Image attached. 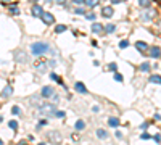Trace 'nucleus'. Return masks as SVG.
Instances as JSON below:
<instances>
[{
	"instance_id": "obj_12",
	"label": "nucleus",
	"mask_w": 161,
	"mask_h": 145,
	"mask_svg": "<svg viewBox=\"0 0 161 145\" xmlns=\"http://www.w3.org/2000/svg\"><path fill=\"white\" fill-rule=\"evenodd\" d=\"M102 31H103V26H102V24H98V23H94V26H92V32L100 34Z\"/></svg>"
},
{
	"instance_id": "obj_33",
	"label": "nucleus",
	"mask_w": 161,
	"mask_h": 145,
	"mask_svg": "<svg viewBox=\"0 0 161 145\" xmlns=\"http://www.w3.org/2000/svg\"><path fill=\"white\" fill-rule=\"evenodd\" d=\"M76 15H84V8H76Z\"/></svg>"
},
{
	"instance_id": "obj_40",
	"label": "nucleus",
	"mask_w": 161,
	"mask_h": 145,
	"mask_svg": "<svg viewBox=\"0 0 161 145\" xmlns=\"http://www.w3.org/2000/svg\"><path fill=\"white\" fill-rule=\"evenodd\" d=\"M2 144H3V142H2V139H0V145H2Z\"/></svg>"
},
{
	"instance_id": "obj_8",
	"label": "nucleus",
	"mask_w": 161,
	"mask_h": 145,
	"mask_svg": "<svg viewBox=\"0 0 161 145\" xmlns=\"http://www.w3.org/2000/svg\"><path fill=\"white\" fill-rule=\"evenodd\" d=\"M148 55H150V57H153V58H160L161 57V48L160 47H152Z\"/></svg>"
},
{
	"instance_id": "obj_27",
	"label": "nucleus",
	"mask_w": 161,
	"mask_h": 145,
	"mask_svg": "<svg viewBox=\"0 0 161 145\" xmlns=\"http://www.w3.org/2000/svg\"><path fill=\"white\" fill-rule=\"evenodd\" d=\"M10 11L13 13V15H19V10H18V6H10Z\"/></svg>"
},
{
	"instance_id": "obj_5",
	"label": "nucleus",
	"mask_w": 161,
	"mask_h": 145,
	"mask_svg": "<svg viewBox=\"0 0 161 145\" xmlns=\"http://www.w3.org/2000/svg\"><path fill=\"white\" fill-rule=\"evenodd\" d=\"M40 95L44 97V98H49V97H52V95H55V90L50 85H45V87H42V92H40Z\"/></svg>"
},
{
	"instance_id": "obj_35",
	"label": "nucleus",
	"mask_w": 161,
	"mask_h": 145,
	"mask_svg": "<svg viewBox=\"0 0 161 145\" xmlns=\"http://www.w3.org/2000/svg\"><path fill=\"white\" fill-rule=\"evenodd\" d=\"M142 139H143V140H147V139H150V136H148L147 132H143V134H142Z\"/></svg>"
},
{
	"instance_id": "obj_31",
	"label": "nucleus",
	"mask_w": 161,
	"mask_h": 145,
	"mask_svg": "<svg viewBox=\"0 0 161 145\" xmlns=\"http://www.w3.org/2000/svg\"><path fill=\"white\" fill-rule=\"evenodd\" d=\"M55 116H57V118H63L64 111H55Z\"/></svg>"
},
{
	"instance_id": "obj_16",
	"label": "nucleus",
	"mask_w": 161,
	"mask_h": 145,
	"mask_svg": "<svg viewBox=\"0 0 161 145\" xmlns=\"http://www.w3.org/2000/svg\"><path fill=\"white\" fill-rule=\"evenodd\" d=\"M135 47H137V50H140V52H145L147 48H148L145 42H137V44H135Z\"/></svg>"
},
{
	"instance_id": "obj_10",
	"label": "nucleus",
	"mask_w": 161,
	"mask_h": 145,
	"mask_svg": "<svg viewBox=\"0 0 161 145\" xmlns=\"http://www.w3.org/2000/svg\"><path fill=\"white\" fill-rule=\"evenodd\" d=\"M11 94H13V87H11V85H6V87L2 90V97H3V98H8Z\"/></svg>"
},
{
	"instance_id": "obj_6",
	"label": "nucleus",
	"mask_w": 161,
	"mask_h": 145,
	"mask_svg": "<svg viewBox=\"0 0 161 145\" xmlns=\"http://www.w3.org/2000/svg\"><path fill=\"white\" fill-rule=\"evenodd\" d=\"M31 13H32L36 18H40L42 16V13H44V8L40 5H32V8H31Z\"/></svg>"
},
{
	"instance_id": "obj_2",
	"label": "nucleus",
	"mask_w": 161,
	"mask_h": 145,
	"mask_svg": "<svg viewBox=\"0 0 161 145\" xmlns=\"http://www.w3.org/2000/svg\"><path fill=\"white\" fill-rule=\"evenodd\" d=\"M55 111H57V105H53V103H45L39 108V113H42V115H55Z\"/></svg>"
},
{
	"instance_id": "obj_38",
	"label": "nucleus",
	"mask_w": 161,
	"mask_h": 145,
	"mask_svg": "<svg viewBox=\"0 0 161 145\" xmlns=\"http://www.w3.org/2000/svg\"><path fill=\"white\" fill-rule=\"evenodd\" d=\"M111 2H113V3H119L121 0H111Z\"/></svg>"
},
{
	"instance_id": "obj_34",
	"label": "nucleus",
	"mask_w": 161,
	"mask_h": 145,
	"mask_svg": "<svg viewBox=\"0 0 161 145\" xmlns=\"http://www.w3.org/2000/svg\"><path fill=\"white\" fill-rule=\"evenodd\" d=\"M73 2H74V3H76V5H82V3H84V2H85V0H73Z\"/></svg>"
},
{
	"instance_id": "obj_4",
	"label": "nucleus",
	"mask_w": 161,
	"mask_h": 145,
	"mask_svg": "<svg viewBox=\"0 0 161 145\" xmlns=\"http://www.w3.org/2000/svg\"><path fill=\"white\" fill-rule=\"evenodd\" d=\"M40 18H42V21L45 23V24H49V26H50V24H53V23H55V18H53V15H52V13H47V11H44Z\"/></svg>"
},
{
	"instance_id": "obj_21",
	"label": "nucleus",
	"mask_w": 161,
	"mask_h": 145,
	"mask_svg": "<svg viewBox=\"0 0 161 145\" xmlns=\"http://www.w3.org/2000/svg\"><path fill=\"white\" fill-rule=\"evenodd\" d=\"M84 127H85V123H84V121H76V129L77 131H82V129H84Z\"/></svg>"
},
{
	"instance_id": "obj_3",
	"label": "nucleus",
	"mask_w": 161,
	"mask_h": 145,
	"mask_svg": "<svg viewBox=\"0 0 161 145\" xmlns=\"http://www.w3.org/2000/svg\"><path fill=\"white\" fill-rule=\"evenodd\" d=\"M15 60L19 61V63H27V61H29V57H27L23 50H16L15 52Z\"/></svg>"
},
{
	"instance_id": "obj_39",
	"label": "nucleus",
	"mask_w": 161,
	"mask_h": 145,
	"mask_svg": "<svg viewBox=\"0 0 161 145\" xmlns=\"http://www.w3.org/2000/svg\"><path fill=\"white\" fill-rule=\"evenodd\" d=\"M29 2H39V0H29Z\"/></svg>"
},
{
	"instance_id": "obj_14",
	"label": "nucleus",
	"mask_w": 161,
	"mask_h": 145,
	"mask_svg": "<svg viewBox=\"0 0 161 145\" xmlns=\"http://www.w3.org/2000/svg\"><path fill=\"white\" fill-rule=\"evenodd\" d=\"M98 2H100V0H85V5L89 6V8H95V6L98 5Z\"/></svg>"
},
{
	"instance_id": "obj_26",
	"label": "nucleus",
	"mask_w": 161,
	"mask_h": 145,
	"mask_svg": "<svg viewBox=\"0 0 161 145\" xmlns=\"http://www.w3.org/2000/svg\"><path fill=\"white\" fill-rule=\"evenodd\" d=\"M114 79H116V81H118V82H122V81H124V78H122V74H119V72H114Z\"/></svg>"
},
{
	"instance_id": "obj_36",
	"label": "nucleus",
	"mask_w": 161,
	"mask_h": 145,
	"mask_svg": "<svg viewBox=\"0 0 161 145\" xmlns=\"http://www.w3.org/2000/svg\"><path fill=\"white\" fill-rule=\"evenodd\" d=\"M153 140H155V142H161V137L158 136V134H156V136L153 137Z\"/></svg>"
},
{
	"instance_id": "obj_37",
	"label": "nucleus",
	"mask_w": 161,
	"mask_h": 145,
	"mask_svg": "<svg viewBox=\"0 0 161 145\" xmlns=\"http://www.w3.org/2000/svg\"><path fill=\"white\" fill-rule=\"evenodd\" d=\"M57 3H60V5H64V3H66V0H57Z\"/></svg>"
},
{
	"instance_id": "obj_1",
	"label": "nucleus",
	"mask_w": 161,
	"mask_h": 145,
	"mask_svg": "<svg viewBox=\"0 0 161 145\" xmlns=\"http://www.w3.org/2000/svg\"><path fill=\"white\" fill-rule=\"evenodd\" d=\"M31 52H32V55H36V57H42V55H45V53L55 55V50L50 47V44H47V42H34L32 45H31Z\"/></svg>"
},
{
	"instance_id": "obj_13",
	"label": "nucleus",
	"mask_w": 161,
	"mask_h": 145,
	"mask_svg": "<svg viewBox=\"0 0 161 145\" xmlns=\"http://www.w3.org/2000/svg\"><path fill=\"white\" fill-rule=\"evenodd\" d=\"M108 124H109L111 127H118V126H119V119L114 118V116H111V118H108Z\"/></svg>"
},
{
	"instance_id": "obj_30",
	"label": "nucleus",
	"mask_w": 161,
	"mask_h": 145,
	"mask_svg": "<svg viewBox=\"0 0 161 145\" xmlns=\"http://www.w3.org/2000/svg\"><path fill=\"white\" fill-rule=\"evenodd\" d=\"M119 47H121V48L129 47V42H127V40H121V42H119Z\"/></svg>"
},
{
	"instance_id": "obj_9",
	"label": "nucleus",
	"mask_w": 161,
	"mask_h": 145,
	"mask_svg": "<svg viewBox=\"0 0 161 145\" xmlns=\"http://www.w3.org/2000/svg\"><path fill=\"white\" fill-rule=\"evenodd\" d=\"M74 89H76V92H79V94H87V89H85V85L82 84V82H76V84H74Z\"/></svg>"
},
{
	"instance_id": "obj_11",
	"label": "nucleus",
	"mask_w": 161,
	"mask_h": 145,
	"mask_svg": "<svg viewBox=\"0 0 161 145\" xmlns=\"http://www.w3.org/2000/svg\"><path fill=\"white\" fill-rule=\"evenodd\" d=\"M36 70L39 71V72H45L47 63H45V61H40V63H37V65H36Z\"/></svg>"
},
{
	"instance_id": "obj_23",
	"label": "nucleus",
	"mask_w": 161,
	"mask_h": 145,
	"mask_svg": "<svg viewBox=\"0 0 161 145\" xmlns=\"http://www.w3.org/2000/svg\"><path fill=\"white\" fill-rule=\"evenodd\" d=\"M52 79H53L55 82H58V84H61V85H63V81H61V78H60V76H57L55 72H52Z\"/></svg>"
},
{
	"instance_id": "obj_29",
	"label": "nucleus",
	"mask_w": 161,
	"mask_h": 145,
	"mask_svg": "<svg viewBox=\"0 0 161 145\" xmlns=\"http://www.w3.org/2000/svg\"><path fill=\"white\" fill-rule=\"evenodd\" d=\"M85 19H89V21H94V19H95V15H94V13H87V15H85Z\"/></svg>"
},
{
	"instance_id": "obj_18",
	"label": "nucleus",
	"mask_w": 161,
	"mask_h": 145,
	"mask_svg": "<svg viewBox=\"0 0 161 145\" xmlns=\"http://www.w3.org/2000/svg\"><path fill=\"white\" fill-rule=\"evenodd\" d=\"M68 27L64 26V24H58L57 27H55V32H58V34H61V32H64V31H66Z\"/></svg>"
},
{
	"instance_id": "obj_24",
	"label": "nucleus",
	"mask_w": 161,
	"mask_h": 145,
	"mask_svg": "<svg viewBox=\"0 0 161 145\" xmlns=\"http://www.w3.org/2000/svg\"><path fill=\"white\" fill-rule=\"evenodd\" d=\"M8 126L11 127L13 131H16V129H18V123H16L15 119H11V121H10V123H8Z\"/></svg>"
},
{
	"instance_id": "obj_25",
	"label": "nucleus",
	"mask_w": 161,
	"mask_h": 145,
	"mask_svg": "<svg viewBox=\"0 0 161 145\" xmlns=\"http://www.w3.org/2000/svg\"><path fill=\"white\" fill-rule=\"evenodd\" d=\"M140 70H142L143 72L150 71V63H142V66H140Z\"/></svg>"
},
{
	"instance_id": "obj_22",
	"label": "nucleus",
	"mask_w": 161,
	"mask_h": 145,
	"mask_svg": "<svg viewBox=\"0 0 161 145\" xmlns=\"http://www.w3.org/2000/svg\"><path fill=\"white\" fill-rule=\"evenodd\" d=\"M114 29H116V26H114V24H108V26H105V31H107L108 34L114 32Z\"/></svg>"
},
{
	"instance_id": "obj_28",
	"label": "nucleus",
	"mask_w": 161,
	"mask_h": 145,
	"mask_svg": "<svg viewBox=\"0 0 161 145\" xmlns=\"http://www.w3.org/2000/svg\"><path fill=\"white\" fill-rule=\"evenodd\" d=\"M108 70L109 71H116V70H118V65H116V63H109L108 65Z\"/></svg>"
},
{
	"instance_id": "obj_17",
	"label": "nucleus",
	"mask_w": 161,
	"mask_h": 145,
	"mask_svg": "<svg viewBox=\"0 0 161 145\" xmlns=\"http://www.w3.org/2000/svg\"><path fill=\"white\" fill-rule=\"evenodd\" d=\"M150 82H153V84H161V76L153 74L152 78H150Z\"/></svg>"
},
{
	"instance_id": "obj_7",
	"label": "nucleus",
	"mask_w": 161,
	"mask_h": 145,
	"mask_svg": "<svg viewBox=\"0 0 161 145\" xmlns=\"http://www.w3.org/2000/svg\"><path fill=\"white\" fill-rule=\"evenodd\" d=\"M102 15H103L105 18H111V16L114 15V11H113V6H103V8H102Z\"/></svg>"
},
{
	"instance_id": "obj_15",
	"label": "nucleus",
	"mask_w": 161,
	"mask_h": 145,
	"mask_svg": "<svg viewBox=\"0 0 161 145\" xmlns=\"http://www.w3.org/2000/svg\"><path fill=\"white\" fill-rule=\"evenodd\" d=\"M97 137H98V139H107L108 132H107V131H103V129H97Z\"/></svg>"
},
{
	"instance_id": "obj_20",
	"label": "nucleus",
	"mask_w": 161,
	"mask_h": 145,
	"mask_svg": "<svg viewBox=\"0 0 161 145\" xmlns=\"http://www.w3.org/2000/svg\"><path fill=\"white\" fill-rule=\"evenodd\" d=\"M150 3H152V0H139V5L143 6V8H148Z\"/></svg>"
},
{
	"instance_id": "obj_32",
	"label": "nucleus",
	"mask_w": 161,
	"mask_h": 145,
	"mask_svg": "<svg viewBox=\"0 0 161 145\" xmlns=\"http://www.w3.org/2000/svg\"><path fill=\"white\" fill-rule=\"evenodd\" d=\"M11 113H13V115H18V113H19V108H18V106H13V108H11Z\"/></svg>"
},
{
	"instance_id": "obj_19",
	"label": "nucleus",
	"mask_w": 161,
	"mask_h": 145,
	"mask_svg": "<svg viewBox=\"0 0 161 145\" xmlns=\"http://www.w3.org/2000/svg\"><path fill=\"white\" fill-rule=\"evenodd\" d=\"M153 15H155V13H152V11H148V13H143L142 19H143V21H150V19L153 18Z\"/></svg>"
}]
</instances>
